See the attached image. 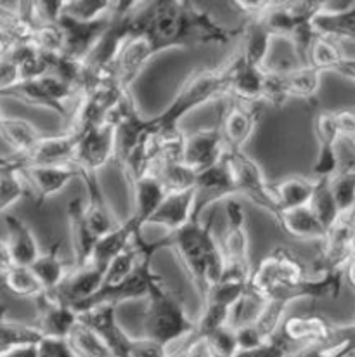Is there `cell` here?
Wrapping results in <instances>:
<instances>
[{
	"mask_svg": "<svg viewBox=\"0 0 355 357\" xmlns=\"http://www.w3.org/2000/svg\"><path fill=\"white\" fill-rule=\"evenodd\" d=\"M257 123L258 108L255 106V102L234 99L232 102L223 106L216 125L222 132L227 151H243L244 144H248V141L253 135Z\"/></svg>",
	"mask_w": 355,
	"mask_h": 357,
	"instance_id": "obj_10",
	"label": "cell"
},
{
	"mask_svg": "<svg viewBox=\"0 0 355 357\" xmlns=\"http://www.w3.org/2000/svg\"><path fill=\"white\" fill-rule=\"evenodd\" d=\"M335 113L336 125H338V130L342 134V139H352L355 137V109L354 108H345L338 109Z\"/></svg>",
	"mask_w": 355,
	"mask_h": 357,
	"instance_id": "obj_53",
	"label": "cell"
},
{
	"mask_svg": "<svg viewBox=\"0 0 355 357\" xmlns=\"http://www.w3.org/2000/svg\"><path fill=\"white\" fill-rule=\"evenodd\" d=\"M349 142H352V146L355 148V137H352V139H349Z\"/></svg>",
	"mask_w": 355,
	"mask_h": 357,
	"instance_id": "obj_59",
	"label": "cell"
},
{
	"mask_svg": "<svg viewBox=\"0 0 355 357\" xmlns=\"http://www.w3.org/2000/svg\"><path fill=\"white\" fill-rule=\"evenodd\" d=\"M212 227L213 215L205 224L193 219L182 229L173 231L163 238L166 248H173L179 253V259L200 291L201 302L207 297L210 287L222 280L226 267L222 246L213 238Z\"/></svg>",
	"mask_w": 355,
	"mask_h": 357,
	"instance_id": "obj_1",
	"label": "cell"
},
{
	"mask_svg": "<svg viewBox=\"0 0 355 357\" xmlns=\"http://www.w3.org/2000/svg\"><path fill=\"white\" fill-rule=\"evenodd\" d=\"M21 82L19 70L9 58L0 59V94Z\"/></svg>",
	"mask_w": 355,
	"mask_h": 357,
	"instance_id": "obj_52",
	"label": "cell"
},
{
	"mask_svg": "<svg viewBox=\"0 0 355 357\" xmlns=\"http://www.w3.org/2000/svg\"><path fill=\"white\" fill-rule=\"evenodd\" d=\"M279 227L287 233L290 236L301 238V239H319L324 241L328 236V231L322 227L315 213L312 212L310 206H301V208L287 210L283 212L279 219Z\"/></svg>",
	"mask_w": 355,
	"mask_h": 357,
	"instance_id": "obj_26",
	"label": "cell"
},
{
	"mask_svg": "<svg viewBox=\"0 0 355 357\" xmlns=\"http://www.w3.org/2000/svg\"><path fill=\"white\" fill-rule=\"evenodd\" d=\"M180 352H182V357H215L208 338L198 337L194 333L187 338L186 345L180 349Z\"/></svg>",
	"mask_w": 355,
	"mask_h": 357,
	"instance_id": "obj_50",
	"label": "cell"
},
{
	"mask_svg": "<svg viewBox=\"0 0 355 357\" xmlns=\"http://www.w3.org/2000/svg\"><path fill=\"white\" fill-rule=\"evenodd\" d=\"M315 181H317V184H315L314 196H312L308 206L315 213L322 227L329 233L342 220V212H340L335 196H333L331 178H315Z\"/></svg>",
	"mask_w": 355,
	"mask_h": 357,
	"instance_id": "obj_33",
	"label": "cell"
},
{
	"mask_svg": "<svg viewBox=\"0 0 355 357\" xmlns=\"http://www.w3.org/2000/svg\"><path fill=\"white\" fill-rule=\"evenodd\" d=\"M68 342L78 357H116L102 342V338L80 321L71 331Z\"/></svg>",
	"mask_w": 355,
	"mask_h": 357,
	"instance_id": "obj_39",
	"label": "cell"
},
{
	"mask_svg": "<svg viewBox=\"0 0 355 357\" xmlns=\"http://www.w3.org/2000/svg\"><path fill=\"white\" fill-rule=\"evenodd\" d=\"M272 40H274V35L260 21H248L246 33H244V44L243 49H241L244 63L248 66L265 70Z\"/></svg>",
	"mask_w": 355,
	"mask_h": 357,
	"instance_id": "obj_28",
	"label": "cell"
},
{
	"mask_svg": "<svg viewBox=\"0 0 355 357\" xmlns=\"http://www.w3.org/2000/svg\"><path fill=\"white\" fill-rule=\"evenodd\" d=\"M38 357H78L68 340L44 337L38 342Z\"/></svg>",
	"mask_w": 355,
	"mask_h": 357,
	"instance_id": "obj_49",
	"label": "cell"
},
{
	"mask_svg": "<svg viewBox=\"0 0 355 357\" xmlns=\"http://www.w3.org/2000/svg\"><path fill=\"white\" fill-rule=\"evenodd\" d=\"M156 176L165 185L166 192H180V191H189L194 189L196 185L198 172H194L191 167L186 163H170V165H163L156 170Z\"/></svg>",
	"mask_w": 355,
	"mask_h": 357,
	"instance_id": "obj_42",
	"label": "cell"
},
{
	"mask_svg": "<svg viewBox=\"0 0 355 357\" xmlns=\"http://www.w3.org/2000/svg\"><path fill=\"white\" fill-rule=\"evenodd\" d=\"M335 324L329 323L321 314L287 316L276 337L281 338L290 349L291 356H294L305 349L321 347L328 344L335 333Z\"/></svg>",
	"mask_w": 355,
	"mask_h": 357,
	"instance_id": "obj_7",
	"label": "cell"
},
{
	"mask_svg": "<svg viewBox=\"0 0 355 357\" xmlns=\"http://www.w3.org/2000/svg\"><path fill=\"white\" fill-rule=\"evenodd\" d=\"M342 219L345 220V222H349V224H352V226H355V205H354V208L350 210L349 213H347V215L342 217Z\"/></svg>",
	"mask_w": 355,
	"mask_h": 357,
	"instance_id": "obj_56",
	"label": "cell"
},
{
	"mask_svg": "<svg viewBox=\"0 0 355 357\" xmlns=\"http://www.w3.org/2000/svg\"><path fill=\"white\" fill-rule=\"evenodd\" d=\"M338 144L333 142H319L317 162L314 165V174L317 178H331L340 170Z\"/></svg>",
	"mask_w": 355,
	"mask_h": 357,
	"instance_id": "obj_46",
	"label": "cell"
},
{
	"mask_svg": "<svg viewBox=\"0 0 355 357\" xmlns=\"http://www.w3.org/2000/svg\"><path fill=\"white\" fill-rule=\"evenodd\" d=\"M241 59H243V52L239 51L222 66L201 68V70L193 71L180 85L172 105L161 115L151 119L152 125L156 128H175L180 119L187 115L191 109L208 101H220V98L230 96V85H232L234 73Z\"/></svg>",
	"mask_w": 355,
	"mask_h": 357,
	"instance_id": "obj_2",
	"label": "cell"
},
{
	"mask_svg": "<svg viewBox=\"0 0 355 357\" xmlns=\"http://www.w3.org/2000/svg\"><path fill=\"white\" fill-rule=\"evenodd\" d=\"M59 250H61V241L54 243L51 246V250L47 253H42L35 260L33 266H31V271L38 278V281H40L42 287H44V290L47 294H54L61 287V283L66 280V276H68L71 271L68 269L65 260L61 259Z\"/></svg>",
	"mask_w": 355,
	"mask_h": 357,
	"instance_id": "obj_27",
	"label": "cell"
},
{
	"mask_svg": "<svg viewBox=\"0 0 355 357\" xmlns=\"http://www.w3.org/2000/svg\"><path fill=\"white\" fill-rule=\"evenodd\" d=\"M111 23L113 10L94 21H78L68 14H61L58 24L65 31V54L84 63L102 35L109 30Z\"/></svg>",
	"mask_w": 355,
	"mask_h": 357,
	"instance_id": "obj_12",
	"label": "cell"
},
{
	"mask_svg": "<svg viewBox=\"0 0 355 357\" xmlns=\"http://www.w3.org/2000/svg\"><path fill=\"white\" fill-rule=\"evenodd\" d=\"M3 220H6L7 233H9L7 246H9L13 266L31 267L35 264V260L42 255L40 248H38L37 238L31 233L28 224H24L23 220L17 219V217L6 215Z\"/></svg>",
	"mask_w": 355,
	"mask_h": 357,
	"instance_id": "obj_24",
	"label": "cell"
},
{
	"mask_svg": "<svg viewBox=\"0 0 355 357\" xmlns=\"http://www.w3.org/2000/svg\"><path fill=\"white\" fill-rule=\"evenodd\" d=\"M116 158V127L111 123L95 125L80 132L73 163L85 172L97 174Z\"/></svg>",
	"mask_w": 355,
	"mask_h": 357,
	"instance_id": "obj_8",
	"label": "cell"
},
{
	"mask_svg": "<svg viewBox=\"0 0 355 357\" xmlns=\"http://www.w3.org/2000/svg\"><path fill=\"white\" fill-rule=\"evenodd\" d=\"M207 338L210 342V347L215 357H234L239 352L236 330H232L230 326H222L220 330L208 335Z\"/></svg>",
	"mask_w": 355,
	"mask_h": 357,
	"instance_id": "obj_47",
	"label": "cell"
},
{
	"mask_svg": "<svg viewBox=\"0 0 355 357\" xmlns=\"http://www.w3.org/2000/svg\"><path fill=\"white\" fill-rule=\"evenodd\" d=\"M106 269L88 264L81 269H71L66 280L63 281L61 287L54 291L59 298L70 303L74 310L84 305L87 300H90L101 290L102 280H104Z\"/></svg>",
	"mask_w": 355,
	"mask_h": 357,
	"instance_id": "obj_17",
	"label": "cell"
},
{
	"mask_svg": "<svg viewBox=\"0 0 355 357\" xmlns=\"http://www.w3.org/2000/svg\"><path fill=\"white\" fill-rule=\"evenodd\" d=\"M35 305H37L35 326L38 328V331L47 338L68 340L73 328L80 321V314L58 295L47 294V291L35 298Z\"/></svg>",
	"mask_w": 355,
	"mask_h": 357,
	"instance_id": "obj_13",
	"label": "cell"
},
{
	"mask_svg": "<svg viewBox=\"0 0 355 357\" xmlns=\"http://www.w3.org/2000/svg\"><path fill=\"white\" fill-rule=\"evenodd\" d=\"M115 309V303H101V305L90 307L85 312H80V323L99 335L116 357H132L136 338H130L120 328V324L116 323Z\"/></svg>",
	"mask_w": 355,
	"mask_h": 357,
	"instance_id": "obj_11",
	"label": "cell"
},
{
	"mask_svg": "<svg viewBox=\"0 0 355 357\" xmlns=\"http://www.w3.org/2000/svg\"><path fill=\"white\" fill-rule=\"evenodd\" d=\"M130 182H132L134 203H136L134 217H136L137 222L142 227L144 224L149 222L152 213L158 210V206L161 205L168 192H166L165 185L159 181V177L152 172L130 178Z\"/></svg>",
	"mask_w": 355,
	"mask_h": 357,
	"instance_id": "obj_23",
	"label": "cell"
},
{
	"mask_svg": "<svg viewBox=\"0 0 355 357\" xmlns=\"http://www.w3.org/2000/svg\"><path fill=\"white\" fill-rule=\"evenodd\" d=\"M31 44L45 56L63 54L66 45L65 31H63V28L58 23L42 24V26H38L35 30Z\"/></svg>",
	"mask_w": 355,
	"mask_h": 357,
	"instance_id": "obj_43",
	"label": "cell"
},
{
	"mask_svg": "<svg viewBox=\"0 0 355 357\" xmlns=\"http://www.w3.org/2000/svg\"><path fill=\"white\" fill-rule=\"evenodd\" d=\"M78 141H80V132L73 128H68L65 134L56 135V137H44L30 155L23 156L24 163L26 167L73 163Z\"/></svg>",
	"mask_w": 355,
	"mask_h": 357,
	"instance_id": "obj_18",
	"label": "cell"
},
{
	"mask_svg": "<svg viewBox=\"0 0 355 357\" xmlns=\"http://www.w3.org/2000/svg\"><path fill=\"white\" fill-rule=\"evenodd\" d=\"M236 338H237V347H239V351H251V349H257L265 344V340L262 338V335L258 333V330L253 326V324L237 328Z\"/></svg>",
	"mask_w": 355,
	"mask_h": 357,
	"instance_id": "obj_51",
	"label": "cell"
},
{
	"mask_svg": "<svg viewBox=\"0 0 355 357\" xmlns=\"http://www.w3.org/2000/svg\"><path fill=\"white\" fill-rule=\"evenodd\" d=\"M2 357H38V344L24 345V347L14 349L13 352H9V354Z\"/></svg>",
	"mask_w": 355,
	"mask_h": 357,
	"instance_id": "obj_54",
	"label": "cell"
},
{
	"mask_svg": "<svg viewBox=\"0 0 355 357\" xmlns=\"http://www.w3.org/2000/svg\"><path fill=\"white\" fill-rule=\"evenodd\" d=\"M287 305H290V300L286 298H267L257 323L253 324L265 342L274 338L276 333L281 330L284 319H286Z\"/></svg>",
	"mask_w": 355,
	"mask_h": 357,
	"instance_id": "obj_40",
	"label": "cell"
},
{
	"mask_svg": "<svg viewBox=\"0 0 355 357\" xmlns=\"http://www.w3.org/2000/svg\"><path fill=\"white\" fill-rule=\"evenodd\" d=\"M0 96H9V98L19 99L24 105L47 108L51 109V112H56L58 115H61L63 119H66V115H68V108L58 105V102L49 96V92L45 91V87L42 85V82L38 80V78L37 80H21L19 84L3 91Z\"/></svg>",
	"mask_w": 355,
	"mask_h": 357,
	"instance_id": "obj_32",
	"label": "cell"
},
{
	"mask_svg": "<svg viewBox=\"0 0 355 357\" xmlns=\"http://www.w3.org/2000/svg\"><path fill=\"white\" fill-rule=\"evenodd\" d=\"M30 195L28 185L21 178V172L0 174V213L6 212L10 205Z\"/></svg>",
	"mask_w": 355,
	"mask_h": 357,
	"instance_id": "obj_45",
	"label": "cell"
},
{
	"mask_svg": "<svg viewBox=\"0 0 355 357\" xmlns=\"http://www.w3.org/2000/svg\"><path fill=\"white\" fill-rule=\"evenodd\" d=\"M0 135L3 141L14 149V155L28 156L44 137L31 121L23 119H10L6 116L0 127Z\"/></svg>",
	"mask_w": 355,
	"mask_h": 357,
	"instance_id": "obj_25",
	"label": "cell"
},
{
	"mask_svg": "<svg viewBox=\"0 0 355 357\" xmlns=\"http://www.w3.org/2000/svg\"><path fill=\"white\" fill-rule=\"evenodd\" d=\"M314 28L317 35L335 38L355 40V2L338 13H319L314 17Z\"/></svg>",
	"mask_w": 355,
	"mask_h": 357,
	"instance_id": "obj_29",
	"label": "cell"
},
{
	"mask_svg": "<svg viewBox=\"0 0 355 357\" xmlns=\"http://www.w3.org/2000/svg\"><path fill=\"white\" fill-rule=\"evenodd\" d=\"M345 61L347 58L340 51L335 40L317 35V38L312 44L310 52H308V64L310 66H314L321 73H324V71H338L340 73Z\"/></svg>",
	"mask_w": 355,
	"mask_h": 357,
	"instance_id": "obj_38",
	"label": "cell"
},
{
	"mask_svg": "<svg viewBox=\"0 0 355 357\" xmlns=\"http://www.w3.org/2000/svg\"><path fill=\"white\" fill-rule=\"evenodd\" d=\"M315 184H317V181H312L307 177H287L278 182L274 185V191L283 212L310 205Z\"/></svg>",
	"mask_w": 355,
	"mask_h": 357,
	"instance_id": "obj_31",
	"label": "cell"
},
{
	"mask_svg": "<svg viewBox=\"0 0 355 357\" xmlns=\"http://www.w3.org/2000/svg\"><path fill=\"white\" fill-rule=\"evenodd\" d=\"M310 276V264L293 248L276 246L267 253L250 278V287L265 298H301Z\"/></svg>",
	"mask_w": 355,
	"mask_h": 357,
	"instance_id": "obj_3",
	"label": "cell"
},
{
	"mask_svg": "<svg viewBox=\"0 0 355 357\" xmlns=\"http://www.w3.org/2000/svg\"><path fill=\"white\" fill-rule=\"evenodd\" d=\"M265 302H267V298L248 284V288L243 291V295H241V297L234 302V305L230 307L227 326H230L232 330H237V328L255 324L257 323L258 316H260L262 309H264Z\"/></svg>",
	"mask_w": 355,
	"mask_h": 357,
	"instance_id": "obj_34",
	"label": "cell"
},
{
	"mask_svg": "<svg viewBox=\"0 0 355 357\" xmlns=\"http://www.w3.org/2000/svg\"><path fill=\"white\" fill-rule=\"evenodd\" d=\"M137 234H141V224L132 215L125 224H118L111 233L97 239L90 264L101 267V269H108L111 260L118 257L123 250L129 248Z\"/></svg>",
	"mask_w": 355,
	"mask_h": 357,
	"instance_id": "obj_22",
	"label": "cell"
},
{
	"mask_svg": "<svg viewBox=\"0 0 355 357\" xmlns=\"http://www.w3.org/2000/svg\"><path fill=\"white\" fill-rule=\"evenodd\" d=\"M265 70L262 68L248 66L241 59L236 73H234L232 85H230V96L237 101L244 102H258L262 101V92H264Z\"/></svg>",
	"mask_w": 355,
	"mask_h": 357,
	"instance_id": "obj_30",
	"label": "cell"
},
{
	"mask_svg": "<svg viewBox=\"0 0 355 357\" xmlns=\"http://www.w3.org/2000/svg\"><path fill=\"white\" fill-rule=\"evenodd\" d=\"M155 54V47L145 35H130L111 66V75L115 77L116 84L129 92L132 82Z\"/></svg>",
	"mask_w": 355,
	"mask_h": 357,
	"instance_id": "obj_15",
	"label": "cell"
},
{
	"mask_svg": "<svg viewBox=\"0 0 355 357\" xmlns=\"http://www.w3.org/2000/svg\"><path fill=\"white\" fill-rule=\"evenodd\" d=\"M44 338L35 324H21L0 321V357L13 352L14 349L33 345Z\"/></svg>",
	"mask_w": 355,
	"mask_h": 357,
	"instance_id": "obj_37",
	"label": "cell"
},
{
	"mask_svg": "<svg viewBox=\"0 0 355 357\" xmlns=\"http://www.w3.org/2000/svg\"><path fill=\"white\" fill-rule=\"evenodd\" d=\"M284 82H286L287 98L312 99L319 91L321 85V71L315 70L310 64H303L294 70L283 71Z\"/></svg>",
	"mask_w": 355,
	"mask_h": 357,
	"instance_id": "obj_35",
	"label": "cell"
},
{
	"mask_svg": "<svg viewBox=\"0 0 355 357\" xmlns=\"http://www.w3.org/2000/svg\"><path fill=\"white\" fill-rule=\"evenodd\" d=\"M237 196L232 172H230L227 153L219 163L198 174L194 185V219L200 220L201 213L219 199H230Z\"/></svg>",
	"mask_w": 355,
	"mask_h": 357,
	"instance_id": "obj_9",
	"label": "cell"
},
{
	"mask_svg": "<svg viewBox=\"0 0 355 357\" xmlns=\"http://www.w3.org/2000/svg\"><path fill=\"white\" fill-rule=\"evenodd\" d=\"M3 119H6V116L2 115V112H0V127H2V121H3Z\"/></svg>",
	"mask_w": 355,
	"mask_h": 357,
	"instance_id": "obj_58",
	"label": "cell"
},
{
	"mask_svg": "<svg viewBox=\"0 0 355 357\" xmlns=\"http://www.w3.org/2000/svg\"><path fill=\"white\" fill-rule=\"evenodd\" d=\"M144 338L168 349L173 342L189 338L196 330V323L189 319L182 300L177 297L166 283L156 281L148 294L144 312Z\"/></svg>",
	"mask_w": 355,
	"mask_h": 357,
	"instance_id": "obj_4",
	"label": "cell"
},
{
	"mask_svg": "<svg viewBox=\"0 0 355 357\" xmlns=\"http://www.w3.org/2000/svg\"><path fill=\"white\" fill-rule=\"evenodd\" d=\"M194 219V189L180 192H168L148 224L163 226L173 233Z\"/></svg>",
	"mask_w": 355,
	"mask_h": 357,
	"instance_id": "obj_21",
	"label": "cell"
},
{
	"mask_svg": "<svg viewBox=\"0 0 355 357\" xmlns=\"http://www.w3.org/2000/svg\"><path fill=\"white\" fill-rule=\"evenodd\" d=\"M28 181L33 184L37 205L42 206L49 198L61 192L74 177H81V169L77 163H65V165H40L26 167L23 170Z\"/></svg>",
	"mask_w": 355,
	"mask_h": 357,
	"instance_id": "obj_16",
	"label": "cell"
},
{
	"mask_svg": "<svg viewBox=\"0 0 355 357\" xmlns=\"http://www.w3.org/2000/svg\"><path fill=\"white\" fill-rule=\"evenodd\" d=\"M3 288L13 295L21 298H38L45 294L44 287L35 276L31 267L23 266H10L9 269L3 271Z\"/></svg>",
	"mask_w": 355,
	"mask_h": 357,
	"instance_id": "obj_36",
	"label": "cell"
},
{
	"mask_svg": "<svg viewBox=\"0 0 355 357\" xmlns=\"http://www.w3.org/2000/svg\"><path fill=\"white\" fill-rule=\"evenodd\" d=\"M80 178L85 182V185H87V202H85L84 205L85 220H87L92 233H94L99 239L106 236L108 233H111L118 224L113 219L111 208H109L108 202H106L104 198V192H102L101 185H99L97 174L81 170Z\"/></svg>",
	"mask_w": 355,
	"mask_h": 357,
	"instance_id": "obj_19",
	"label": "cell"
},
{
	"mask_svg": "<svg viewBox=\"0 0 355 357\" xmlns=\"http://www.w3.org/2000/svg\"><path fill=\"white\" fill-rule=\"evenodd\" d=\"M226 213L227 229L220 243L223 260H226L222 278L250 283L253 269L250 264V238H248L246 212H244L243 203L234 198L227 199Z\"/></svg>",
	"mask_w": 355,
	"mask_h": 357,
	"instance_id": "obj_5",
	"label": "cell"
},
{
	"mask_svg": "<svg viewBox=\"0 0 355 357\" xmlns=\"http://www.w3.org/2000/svg\"><path fill=\"white\" fill-rule=\"evenodd\" d=\"M331 191L342 217L347 215L355 205V165H343L331 177Z\"/></svg>",
	"mask_w": 355,
	"mask_h": 357,
	"instance_id": "obj_41",
	"label": "cell"
},
{
	"mask_svg": "<svg viewBox=\"0 0 355 357\" xmlns=\"http://www.w3.org/2000/svg\"><path fill=\"white\" fill-rule=\"evenodd\" d=\"M227 162L232 172L237 195L248 198L258 208L265 210L276 222H279L283 210L279 206L274 185L269 184L260 165L244 151H227Z\"/></svg>",
	"mask_w": 355,
	"mask_h": 357,
	"instance_id": "obj_6",
	"label": "cell"
},
{
	"mask_svg": "<svg viewBox=\"0 0 355 357\" xmlns=\"http://www.w3.org/2000/svg\"><path fill=\"white\" fill-rule=\"evenodd\" d=\"M345 281L355 290V257L350 259V262L345 267Z\"/></svg>",
	"mask_w": 355,
	"mask_h": 357,
	"instance_id": "obj_55",
	"label": "cell"
},
{
	"mask_svg": "<svg viewBox=\"0 0 355 357\" xmlns=\"http://www.w3.org/2000/svg\"><path fill=\"white\" fill-rule=\"evenodd\" d=\"M84 205L85 203L80 198H73L68 205V222L71 246H73L74 269H81V267L90 264L92 253H94L95 243H97V236L92 233L87 220H85Z\"/></svg>",
	"mask_w": 355,
	"mask_h": 357,
	"instance_id": "obj_20",
	"label": "cell"
},
{
	"mask_svg": "<svg viewBox=\"0 0 355 357\" xmlns=\"http://www.w3.org/2000/svg\"><path fill=\"white\" fill-rule=\"evenodd\" d=\"M227 153V146L223 142L222 132L219 125L198 130L194 134L186 135V146H184V163L194 170L203 172L210 167L219 163Z\"/></svg>",
	"mask_w": 355,
	"mask_h": 357,
	"instance_id": "obj_14",
	"label": "cell"
},
{
	"mask_svg": "<svg viewBox=\"0 0 355 357\" xmlns=\"http://www.w3.org/2000/svg\"><path fill=\"white\" fill-rule=\"evenodd\" d=\"M234 357H291V352L281 338L274 337L260 347L251 349V351H239Z\"/></svg>",
	"mask_w": 355,
	"mask_h": 357,
	"instance_id": "obj_48",
	"label": "cell"
},
{
	"mask_svg": "<svg viewBox=\"0 0 355 357\" xmlns=\"http://www.w3.org/2000/svg\"><path fill=\"white\" fill-rule=\"evenodd\" d=\"M350 250H352V257H355V226L352 229V236H350Z\"/></svg>",
	"mask_w": 355,
	"mask_h": 357,
	"instance_id": "obj_57",
	"label": "cell"
},
{
	"mask_svg": "<svg viewBox=\"0 0 355 357\" xmlns=\"http://www.w3.org/2000/svg\"><path fill=\"white\" fill-rule=\"evenodd\" d=\"M113 3L115 2L109 0H71L65 2L63 14H68L78 21H94L111 13Z\"/></svg>",
	"mask_w": 355,
	"mask_h": 357,
	"instance_id": "obj_44",
	"label": "cell"
}]
</instances>
